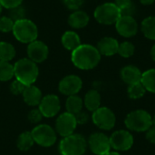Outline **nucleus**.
<instances>
[{"label":"nucleus","instance_id":"obj_10","mask_svg":"<svg viewBox=\"0 0 155 155\" xmlns=\"http://www.w3.org/2000/svg\"><path fill=\"white\" fill-rule=\"evenodd\" d=\"M88 145L93 153L95 155H105L110 153V139L103 133H94L88 139Z\"/></svg>","mask_w":155,"mask_h":155},{"label":"nucleus","instance_id":"obj_29","mask_svg":"<svg viewBox=\"0 0 155 155\" xmlns=\"http://www.w3.org/2000/svg\"><path fill=\"white\" fill-rule=\"evenodd\" d=\"M127 92H128V95L131 99L136 100V99L142 98L145 94L146 89L144 88L143 84L140 82V83H136V84L129 85Z\"/></svg>","mask_w":155,"mask_h":155},{"label":"nucleus","instance_id":"obj_6","mask_svg":"<svg viewBox=\"0 0 155 155\" xmlns=\"http://www.w3.org/2000/svg\"><path fill=\"white\" fill-rule=\"evenodd\" d=\"M95 20L102 25H115L121 17V11L114 3H104L98 5L94 13Z\"/></svg>","mask_w":155,"mask_h":155},{"label":"nucleus","instance_id":"obj_26","mask_svg":"<svg viewBox=\"0 0 155 155\" xmlns=\"http://www.w3.org/2000/svg\"><path fill=\"white\" fill-rule=\"evenodd\" d=\"M121 11V15L134 16L136 12V6L133 0H115L114 3Z\"/></svg>","mask_w":155,"mask_h":155},{"label":"nucleus","instance_id":"obj_39","mask_svg":"<svg viewBox=\"0 0 155 155\" xmlns=\"http://www.w3.org/2000/svg\"><path fill=\"white\" fill-rule=\"evenodd\" d=\"M140 2L143 5H150L154 3L155 0H140Z\"/></svg>","mask_w":155,"mask_h":155},{"label":"nucleus","instance_id":"obj_4","mask_svg":"<svg viewBox=\"0 0 155 155\" xmlns=\"http://www.w3.org/2000/svg\"><path fill=\"white\" fill-rule=\"evenodd\" d=\"M87 148V142L80 134H71L64 137L59 143L61 155H84Z\"/></svg>","mask_w":155,"mask_h":155},{"label":"nucleus","instance_id":"obj_35","mask_svg":"<svg viewBox=\"0 0 155 155\" xmlns=\"http://www.w3.org/2000/svg\"><path fill=\"white\" fill-rule=\"evenodd\" d=\"M24 0H0V5L2 7L6 9H12L22 5Z\"/></svg>","mask_w":155,"mask_h":155},{"label":"nucleus","instance_id":"obj_33","mask_svg":"<svg viewBox=\"0 0 155 155\" xmlns=\"http://www.w3.org/2000/svg\"><path fill=\"white\" fill-rule=\"evenodd\" d=\"M25 88V85L23 84L21 82H19L18 80H14L11 84H10V92L15 94V95H19L22 94Z\"/></svg>","mask_w":155,"mask_h":155},{"label":"nucleus","instance_id":"obj_36","mask_svg":"<svg viewBox=\"0 0 155 155\" xmlns=\"http://www.w3.org/2000/svg\"><path fill=\"white\" fill-rule=\"evenodd\" d=\"M64 5L70 10H78L83 5L84 0H63Z\"/></svg>","mask_w":155,"mask_h":155},{"label":"nucleus","instance_id":"obj_9","mask_svg":"<svg viewBox=\"0 0 155 155\" xmlns=\"http://www.w3.org/2000/svg\"><path fill=\"white\" fill-rule=\"evenodd\" d=\"M76 126L77 122L75 116L67 112L61 114L55 121V132L62 137L73 134Z\"/></svg>","mask_w":155,"mask_h":155},{"label":"nucleus","instance_id":"obj_7","mask_svg":"<svg viewBox=\"0 0 155 155\" xmlns=\"http://www.w3.org/2000/svg\"><path fill=\"white\" fill-rule=\"evenodd\" d=\"M35 143L42 147H50L56 142V132L48 124L36 125L31 132Z\"/></svg>","mask_w":155,"mask_h":155},{"label":"nucleus","instance_id":"obj_41","mask_svg":"<svg viewBox=\"0 0 155 155\" xmlns=\"http://www.w3.org/2000/svg\"><path fill=\"white\" fill-rule=\"evenodd\" d=\"M105 155H121L120 153H115V152H114V153H108L107 154Z\"/></svg>","mask_w":155,"mask_h":155},{"label":"nucleus","instance_id":"obj_23","mask_svg":"<svg viewBox=\"0 0 155 155\" xmlns=\"http://www.w3.org/2000/svg\"><path fill=\"white\" fill-rule=\"evenodd\" d=\"M141 29L146 38L155 40V16H148L144 18L141 24Z\"/></svg>","mask_w":155,"mask_h":155},{"label":"nucleus","instance_id":"obj_34","mask_svg":"<svg viewBox=\"0 0 155 155\" xmlns=\"http://www.w3.org/2000/svg\"><path fill=\"white\" fill-rule=\"evenodd\" d=\"M43 114H41V112L39 111V109H33L29 112L28 114V120L30 123L32 124H38L39 122H41L42 118H43Z\"/></svg>","mask_w":155,"mask_h":155},{"label":"nucleus","instance_id":"obj_21","mask_svg":"<svg viewBox=\"0 0 155 155\" xmlns=\"http://www.w3.org/2000/svg\"><path fill=\"white\" fill-rule=\"evenodd\" d=\"M84 104L85 108L90 112H94L101 105V95L96 90H90L86 93Z\"/></svg>","mask_w":155,"mask_h":155},{"label":"nucleus","instance_id":"obj_5","mask_svg":"<svg viewBox=\"0 0 155 155\" xmlns=\"http://www.w3.org/2000/svg\"><path fill=\"white\" fill-rule=\"evenodd\" d=\"M124 124L131 131L146 132L153 125V117L144 110H136L126 116Z\"/></svg>","mask_w":155,"mask_h":155},{"label":"nucleus","instance_id":"obj_31","mask_svg":"<svg viewBox=\"0 0 155 155\" xmlns=\"http://www.w3.org/2000/svg\"><path fill=\"white\" fill-rule=\"evenodd\" d=\"M15 22L9 16H0V32H12Z\"/></svg>","mask_w":155,"mask_h":155},{"label":"nucleus","instance_id":"obj_42","mask_svg":"<svg viewBox=\"0 0 155 155\" xmlns=\"http://www.w3.org/2000/svg\"><path fill=\"white\" fill-rule=\"evenodd\" d=\"M153 124L155 126V115L153 117Z\"/></svg>","mask_w":155,"mask_h":155},{"label":"nucleus","instance_id":"obj_38","mask_svg":"<svg viewBox=\"0 0 155 155\" xmlns=\"http://www.w3.org/2000/svg\"><path fill=\"white\" fill-rule=\"evenodd\" d=\"M146 139L155 144V127H151L148 131H146Z\"/></svg>","mask_w":155,"mask_h":155},{"label":"nucleus","instance_id":"obj_12","mask_svg":"<svg viewBox=\"0 0 155 155\" xmlns=\"http://www.w3.org/2000/svg\"><path fill=\"white\" fill-rule=\"evenodd\" d=\"M61 108L59 97L55 94H47L44 96L38 105V109L44 117L51 118L55 116Z\"/></svg>","mask_w":155,"mask_h":155},{"label":"nucleus","instance_id":"obj_18","mask_svg":"<svg viewBox=\"0 0 155 155\" xmlns=\"http://www.w3.org/2000/svg\"><path fill=\"white\" fill-rule=\"evenodd\" d=\"M121 77L128 85L140 83L142 79V72L134 65H126L121 70Z\"/></svg>","mask_w":155,"mask_h":155},{"label":"nucleus","instance_id":"obj_37","mask_svg":"<svg viewBox=\"0 0 155 155\" xmlns=\"http://www.w3.org/2000/svg\"><path fill=\"white\" fill-rule=\"evenodd\" d=\"M74 116H75L77 124H86L88 122V119H89L88 114L86 113L83 112V111H81L80 113H78Z\"/></svg>","mask_w":155,"mask_h":155},{"label":"nucleus","instance_id":"obj_22","mask_svg":"<svg viewBox=\"0 0 155 155\" xmlns=\"http://www.w3.org/2000/svg\"><path fill=\"white\" fill-rule=\"evenodd\" d=\"M83 106H84V101L80 96L74 94L67 97L65 102V108L67 113L75 115L82 111Z\"/></svg>","mask_w":155,"mask_h":155},{"label":"nucleus","instance_id":"obj_11","mask_svg":"<svg viewBox=\"0 0 155 155\" xmlns=\"http://www.w3.org/2000/svg\"><path fill=\"white\" fill-rule=\"evenodd\" d=\"M111 148L116 151H128L134 144L133 134L125 130H119L114 132L110 137Z\"/></svg>","mask_w":155,"mask_h":155},{"label":"nucleus","instance_id":"obj_14","mask_svg":"<svg viewBox=\"0 0 155 155\" xmlns=\"http://www.w3.org/2000/svg\"><path fill=\"white\" fill-rule=\"evenodd\" d=\"M82 86L83 81L79 76L75 74H69L60 81L58 90L62 94L71 96L79 93L82 89Z\"/></svg>","mask_w":155,"mask_h":155},{"label":"nucleus","instance_id":"obj_8","mask_svg":"<svg viewBox=\"0 0 155 155\" xmlns=\"http://www.w3.org/2000/svg\"><path fill=\"white\" fill-rule=\"evenodd\" d=\"M93 123L100 129L109 131L115 125L116 118L114 112L107 107H99L93 112Z\"/></svg>","mask_w":155,"mask_h":155},{"label":"nucleus","instance_id":"obj_3","mask_svg":"<svg viewBox=\"0 0 155 155\" xmlns=\"http://www.w3.org/2000/svg\"><path fill=\"white\" fill-rule=\"evenodd\" d=\"M12 33L17 41L23 44H30L37 39L38 28L33 21L24 18L15 22Z\"/></svg>","mask_w":155,"mask_h":155},{"label":"nucleus","instance_id":"obj_40","mask_svg":"<svg viewBox=\"0 0 155 155\" xmlns=\"http://www.w3.org/2000/svg\"><path fill=\"white\" fill-rule=\"evenodd\" d=\"M151 57L153 61H155V44L153 45V47L151 49Z\"/></svg>","mask_w":155,"mask_h":155},{"label":"nucleus","instance_id":"obj_19","mask_svg":"<svg viewBox=\"0 0 155 155\" xmlns=\"http://www.w3.org/2000/svg\"><path fill=\"white\" fill-rule=\"evenodd\" d=\"M90 21V17L86 12L82 10H75L68 17V24L71 27L81 29L85 27Z\"/></svg>","mask_w":155,"mask_h":155},{"label":"nucleus","instance_id":"obj_15","mask_svg":"<svg viewBox=\"0 0 155 155\" xmlns=\"http://www.w3.org/2000/svg\"><path fill=\"white\" fill-rule=\"evenodd\" d=\"M26 52L28 58L35 64L43 63L47 59L49 54L48 46L44 42L39 41L37 39L28 44Z\"/></svg>","mask_w":155,"mask_h":155},{"label":"nucleus","instance_id":"obj_20","mask_svg":"<svg viewBox=\"0 0 155 155\" xmlns=\"http://www.w3.org/2000/svg\"><path fill=\"white\" fill-rule=\"evenodd\" d=\"M61 42L63 46L69 50V51H74L81 44V38L78 35L77 33L74 31H66L63 34Z\"/></svg>","mask_w":155,"mask_h":155},{"label":"nucleus","instance_id":"obj_1","mask_svg":"<svg viewBox=\"0 0 155 155\" xmlns=\"http://www.w3.org/2000/svg\"><path fill=\"white\" fill-rule=\"evenodd\" d=\"M71 60L77 68L81 70H91L98 65L101 60V54L95 46L82 44L72 51Z\"/></svg>","mask_w":155,"mask_h":155},{"label":"nucleus","instance_id":"obj_24","mask_svg":"<svg viewBox=\"0 0 155 155\" xmlns=\"http://www.w3.org/2000/svg\"><path fill=\"white\" fill-rule=\"evenodd\" d=\"M34 143H35V141L33 139L31 132L22 133L16 140V146L22 152H26L30 150L32 146L34 145Z\"/></svg>","mask_w":155,"mask_h":155},{"label":"nucleus","instance_id":"obj_28","mask_svg":"<svg viewBox=\"0 0 155 155\" xmlns=\"http://www.w3.org/2000/svg\"><path fill=\"white\" fill-rule=\"evenodd\" d=\"M14 76V65L9 62L0 61V82L9 81Z\"/></svg>","mask_w":155,"mask_h":155},{"label":"nucleus","instance_id":"obj_43","mask_svg":"<svg viewBox=\"0 0 155 155\" xmlns=\"http://www.w3.org/2000/svg\"><path fill=\"white\" fill-rule=\"evenodd\" d=\"M2 9H3V7H2V5H0V14L2 13Z\"/></svg>","mask_w":155,"mask_h":155},{"label":"nucleus","instance_id":"obj_32","mask_svg":"<svg viewBox=\"0 0 155 155\" xmlns=\"http://www.w3.org/2000/svg\"><path fill=\"white\" fill-rule=\"evenodd\" d=\"M9 17L14 22L24 19V18H25V9L21 5L16 6L15 8H12V9H10Z\"/></svg>","mask_w":155,"mask_h":155},{"label":"nucleus","instance_id":"obj_27","mask_svg":"<svg viewBox=\"0 0 155 155\" xmlns=\"http://www.w3.org/2000/svg\"><path fill=\"white\" fill-rule=\"evenodd\" d=\"M15 56V49L13 45L7 42H0V61L9 62Z\"/></svg>","mask_w":155,"mask_h":155},{"label":"nucleus","instance_id":"obj_16","mask_svg":"<svg viewBox=\"0 0 155 155\" xmlns=\"http://www.w3.org/2000/svg\"><path fill=\"white\" fill-rule=\"evenodd\" d=\"M119 45L120 44L118 43V41L115 38L106 36V37L102 38L98 42L96 48L98 49L101 55L112 56L118 53Z\"/></svg>","mask_w":155,"mask_h":155},{"label":"nucleus","instance_id":"obj_2","mask_svg":"<svg viewBox=\"0 0 155 155\" xmlns=\"http://www.w3.org/2000/svg\"><path fill=\"white\" fill-rule=\"evenodd\" d=\"M14 74L16 80L25 86L32 85L39 75L37 64L29 58H22L14 64Z\"/></svg>","mask_w":155,"mask_h":155},{"label":"nucleus","instance_id":"obj_17","mask_svg":"<svg viewBox=\"0 0 155 155\" xmlns=\"http://www.w3.org/2000/svg\"><path fill=\"white\" fill-rule=\"evenodd\" d=\"M22 96H23L25 103L29 106L39 105V104L43 98L41 90L34 84L25 86V88L22 94Z\"/></svg>","mask_w":155,"mask_h":155},{"label":"nucleus","instance_id":"obj_30","mask_svg":"<svg viewBox=\"0 0 155 155\" xmlns=\"http://www.w3.org/2000/svg\"><path fill=\"white\" fill-rule=\"evenodd\" d=\"M134 52H135L134 45L131 42L125 41V42H123L119 45L117 54H119L124 58H129V57L134 55Z\"/></svg>","mask_w":155,"mask_h":155},{"label":"nucleus","instance_id":"obj_25","mask_svg":"<svg viewBox=\"0 0 155 155\" xmlns=\"http://www.w3.org/2000/svg\"><path fill=\"white\" fill-rule=\"evenodd\" d=\"M141 83L151 93L155 94V69H149L142 74Z\"/></svg>","mask_w":155,"mask_h":155},{"label":"nucleus","instance_id":"obj_13","mask_svg":"<svg viewBox=\"0 0 155 155\" xmlns=\"http://www.w3.org/2000/svg\"><path fill=\"white\" fill-rule=\"evenodd\" d=\"M115 28L120 35L130 38L136 35L139 27L134 16L121 15V17L115 23Z\"/></svg>","mask_w":155,"mask_h":155}]
</instances>
